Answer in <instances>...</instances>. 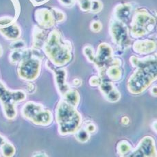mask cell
<instances>
[{
	"label": "cell",
	"mask_w": 157,
	"mask_h": 157,
	"mask_svg": "<svg viewBox=\"0 0 157 157\" xmlns=\"http://www.w3.org/2000/svg\"><path fill=\"white\" fill-rule=\"evenodd\" d=\"M56 121L61 135H69L79 130L81 116L74 106L63 101L60 102L57 107Z\"/></svg>",
	"instance_id": "obj_1"
},
{
	"label": "cell",
	"mask_w": 157,
	"mask_h": 157,
	"mask_svg": "<svg viewBox=\"0 0 157 157\" xmlns=\"http://www.w3.org/2000/svg\"><path fill=\"white\" fill-rule=\"evenodd\" d=\"M24 117L30 120L37 125L47 126L52 121L50 111L43 110L42 105L34 102L27 103L22 110Z\"/></svg>",
	"instance_id": "obj_2"
},
{
	"label": "cell",
	"mask_w": 157,
	"mask_h": 157,
	"mask_svg": "<svg viewBox=\"0 0 157 157\" xmlns=\"http://www.w3.org/2000/svg\"><path fill=\"white\" fill-rule=\"evenodd\" d=\"M39 65L33 60H29L24 63L21 67L20 75L28 80H33L37 77Z\"/></svg>",
	"instance_id": "obj_3"
},
{
	"label": "cell",
	"mask_w": 157,
	"mask_h": 157,
	"mask_svg": "<svg viewBox=\"0 0 157 157\" xmlns=\"http://www.w3.org/2000/svg\"><path fill=\"white\" fill-rule=\"evenodd\" d=\"M138 146L143 150L147 157H157V150L154 139L147 136L141 139Z\"/></svg>",
	"instance_id": "obj_4"
},
{
	"label": "cell",
	"mask_w": 157,
	"mask_h": 157,
	"mask_svg": "<svg viewBox=\"0 0 157 157\" xmlns=\"http://www.w3.org/2000/svg\"><path fill=\"white\" fill-rule=\"evenodd\" d=\"M64 95L65 101L73 106H77L80 101V95L75 90H68Z\"/></svg>",
	"instance_id": "obj_5"
},
{
	"label": "cell",
	"mask_w": 157,
	"mask_h": 157,
	"mask_svg": "<svg viewBox=\"0 0 157 157\" xmlns=\"http://www.w3.org/2000/svg\"><path fill=\"white\" fill-rule=\"evenodd\" d=\"M132 150L131 145L128 142L125 140H122L119 142L117 145V152L122 156Z\"/></svg>",
	"instance_id": "obj_6"
},
{
	"label": "cell",
	"mask_w": 157,
	"mask_h": 157,
	"mask_svg": "<svg viewBox=\"0 0 157 157\" xmlns=\"http://www.w3.org/2000/svg\"><path fill=\"white\" fill-rule=\"evenodd\" d=\"M2 155L4 157H13L15 154V148L12 144L5 143L1 147Z\"/></svg>",
	"instance_id": "obj_7"
},
{
	"label": "cell",
	"mask_w": 157,
	"mask_h": 157,
	"mask_svg": "<svg viewBox=\"0 0 157 157\" xmlns=\"http://www.w3.org/2000/svg\"><path fill=\"white\" fill-rule=\"evenodd\" d=\"M5 115L8 119H13L16 116V110L11 103H6L4 106Z\"/></svg>",
	"instance_id": "obj_8"
},
{
	"label": "cell",
	"mask_w": 157,
	"mask_h": 157,
	"mask_svg": "<svg viewBox=\"0 0 157 157\" xmlns=\"http://www.w3.org/2000/svg\"><path fill=\"white\" fill-rule=\"evenodd\" d=\"M106 100L109 101L110 102H116L120 98V94L117 89L115 88L113 89L111 91L109 92L108 94L105 95Z\"/></svg>",
	"instance_id": "obj_9"
},
{
	"label": "cell",
	"mask_w": 157,
	"mask_h": 157,
	"mask_svg": "<svg viewBox=\"0 0 157 157\" xmlns=\"http://www.w3.org/2000/svg\"><path fill=\"white\" fill-rule=\"evenodd\" d=\"M75 137L78 141L84 143V142H86L89 140V133L85 129L78 130L76 135H75Z\"/></svg>",
	"instance_id": "obj_10"
},
{
	"label": "cell",
	"mask_w": 157,
	"mask_h": 157,
	"mask_svg": "<svg viewBox=\"0 0 157 157\" xmlns=\"http://www.w3.org/2000/svg\"><path fill=\"white\" fill-rule=\"evenodd\" d=\"M115 87L113 86V85L110 82H103L102 83L101 82L100 84V90L101 92L104 94V96L106 94H108L109 92L112 91L113 89H114Z\"/></svg>",
	"instance_id": "obj_11"
},
{
	"label": "cell",
	"mask_w": 157,
	"mask_h": 157,
	"mask_svg": "<svg viewBox=\"0 0 157 157\" xmlns=\"http://www.w3.org/2000/svg\"><path fill=\"white\" fill-rule=\"evenodd\" d=\"M85 129L89 133H93V132H94L95 130H96V127H95V126L94 124L89 123V124L86 125Z\"/></svg>",
	"instance_id": "obj_12"
},
{
	"label": "cell",
	"mask_w": 157,
	"mask_h": 157,
	"mask_svg": "<svg viewBox=\"0 0 157 157\" xmlns=\"http://www.w3.org/2000/svg\"><path fill=\"white\" fill-rule=\"evenodd\" d=\"M100 80L98 77H93L91 79H90V85H91V86H98L99 85H100Z\"/></svg>",
	"instance_id": "obj_13"
},
{
	"label": "cell",
	"mask_w": 157,
	"mask_h": 157,
	"mask_svg": "<svg viewBox=\"0 0 157 157\" xmlns=\"http://www.w3.org/2000/svg\"><path fill=\"white\" fill-rule=\"evenodd\" d=\"M150 93L153 96H157V86H152V89H151Z\"/></svg>",
	"instance_id": "obj_14"
},
{
	"label": "cell",
	"mask_w": 157,
	"mask_h": 157,
	"mask_svg": "<svg viewBox=\"0 0 157 157\" xmlns=\"http://www.w3.org/2000/svg\"><path fill=\"white\" fill-rule=\"evenodd\" d=\"M129 121L130 120H129L128 117H124L121 119V122L123 123V124H128L129 123Z\"/></svg>",
	"instance_id": "obj_15"
},
{
	"label": "cell",
	"mask_w": 157,
	"mask_h": 157,
	"mask_svg": "<svg viewBox=\"0 0 157 157\" xmlns=\"http://www.w3.org/2000/svg\"><path fill=\"white\" fill-rule=\"evenodd\" d=\"M5 143V140L2 137V136L0 135V147L2 146V145Z\"/></svg>",
	"instance_id": "obj_16"
},
{
	"label": "cell",
	"mask_w": 157,
	"mask_h": 157,
	"mask_svg": "<svg viewBox=\"0 0 157 157\" xmlns=\"http://www.w3.org/2000/svg\"><path fill=\"white\" fill-rule=\"evenodd\" d=\"M152 128H154V130H155L156 132H157V121L154 122L152 124Z\"/></svg>",
	"instance_id": "obj_17"
},
{
	"label": "cell",
	"mask_w": 157,
	"mask_h": 157,
	"mask_svg": "<svg viewBox=\"0 0 157 157\" xmlns=\"http://www.w3.org/2000/svg\"><path fill=\"white\" fill-rule=\"evenodd\" d=\"M34 157H48V156L45 155V154H38V155H35Z\"/></svg>",
	"instance_id": "obj_18"
}]
</instances>
